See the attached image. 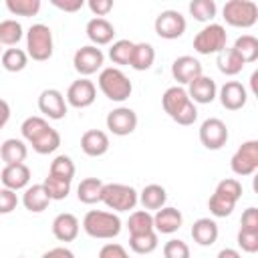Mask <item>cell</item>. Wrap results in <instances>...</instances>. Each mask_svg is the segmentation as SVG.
Wrapping results in <instances>:
<instances>
[{
  "label": "cell",
  "instance_id": "1",
  "mask_svg": "<svg viewBox=\"0 0 258 258\" xmlns=\"http://www.w3.org/2000/svg\"><path fill=\"white\" fill-rule=\"evenodd\" d=\"M121 218L115 212L91 210L83 218V230L95 240H113L121 232Z\"/></svg>",
  "mask_w": 258,
  "mask_h": 258
},
{
  "label": "cell",
  "instance_id": "2",
  "mask_svg": "<svg viewBox=\"0 0 258 258\" xmlns=\"http://www.w3.org/2000/svg\"><path fill=\"white\" fill-rule=\"evenodd\" d=\"M97 85L101 89V93L115 103H123L131 97L133 93V85L129 81V77L119 69V67H105L99 71V79Z\"/></svg>",
  "mask_w": 258,
  "mask_h": 258
},
{
  "label": "cell",
  "instance_id": "3",
  "mask_svg": "<svg viewBox=\"0 0 258 258\" xmlns=\"http://www.w3.org/2000/svg\"><path fill=\"white\" fill-rule=\"evenodd\" d=\"M52 52H54L52 30L42 22L32 24L26 30V54H28V58H32L36 62H44L52 56Z\"/></svg>",
  "mask_w": 258,
  "mask_h": 258
},
{
  "label": "cell",
  "instance_id": "4",
  "mask_svg": "<svg viewBox=\"0 0 258 258\" xmlns=\"http://www.w3.org/2000/svg\"><path fill=\"white\" fill-rule=\"evenodd\" d=\"M101 202L115 214L129 212L139 204V194L133 185H127V183H105Z\"/></svg>",
  "mask_w": 258,
  "mask_h": 258
},
{
  "label": "cell",
  "instance_id": "5",
  "mask_svg": "<svg viewBox=\"0 0 258 258\" xmlns=\"http://www.w3.org/2000/svg\"><path fill=\"white\" fill-rule=\"evenodd\" d=\"M222 18L234 28H252L258 22V6L252 0H228L222 8Z\"/></svg>",
  "mask_w": 258,
  "mask_h": 258
},
{
  "label": "cell",
  "instance_id": "6",
  "mask_svg": "<svg viewBox=\"0 0 258 258\" xmlns=\"http://www.w3.org/2000/svg\"><path fill=\"white\" fill-rule=\"evenodd\" d=\"M226 42H228L226 28L218 22H210L194 36V50L198 54H218L220 50L226 48Z\"/></svg>",
  "mask_w": 258,
  "mask_h": 258
},
{
  "label": "cell",
  "instance_id": "7",
  "mask_svg": "<svg viewBox=\"0 0 258 258\" xmlns=\"http://www.w3.org/2000/svg\"><path fill=\"white\" fill-rule=\"evenodd\" d=\"M230 167L236 175L240 177H246V175H252L256 169H258V141L256 139H250V141H244L236 153L232 155L230 159Z\"/></svg>",
  "mask_w": 258,
  "mask_h": 258
},
{
  "label": "cell",
  "instance_id": "8",
  "mask_svg": "<svg viewBox=\"0 0 258 258\" xmlns=\"http://www.w3.org/2000/svg\"><path fill=\"white\" fill-rule=\"evenodd\" d=\"M185 26H187V22H185L183 14L177 12V10H171V8L169 10H161L157 14L155 22H153L155 34L159 38H165V40H175V38L183 36Z\"/></svg>",
  "mask_w": 258,
  "mask_h": 258
},
{
  "label": "cell",
  "instance_id": "9",
  "mask_svg": "<svg viewBox=\"0 0 258 258\" xmlns=\"http://www.w3.org/2000/svg\"><path fill=\"white\" fill-rule=\"evenodd\" d=\"M103 62H105V54L99 46H93V44H85L81 48H77L75 56H73V67L75 71L81 75V77H91L95 75L97 71L103 69Z\"/></svg>",
  "mask_w": 258,
  "mask_h": 258
},
{
  "label": "cell",
  "instance_id": "10",
  "mask_svg": "<svg viewBox=\"0 0 258 258\" xmlns=\"http://www.w3.org/2000/svg\"><path fill=\"white\" fill-rule=\"evenodd\" d=\"M228 125L218 119V117H208L202 125H200V141L206 149L210 151H218L228 143Z\"/></svg>",
  "mask_w": 258,
  "mask_h": 258
},
{
  "label": "cell",
  "instance_id": "11",
  "mask_svg": "<svg viewBox=\"0 0 258 258\" xmlns=\"http://www.w3.org/2000/svg\"><path fill=\"white\" fill-rule=\"evenodd\" d=\"M64 99H67V105H71L75 109H87L97 99V87H95L93 81L81 77V79H77L69 85Z\"/></svg>",
  "mask_w": 258,
  "mask_h": 258
},
{
  "label": "cell",
  "instance_id": "12",
  "mask_svg": "<svg viewBox=\"0 0 258 258\" xmlns=\"http://www.w3.org/2000/svg\"><path fill=\"white\" fill-rule=\"evenodd\" d=\"M105 123H107V129L113 135L125 137V135H131L137 129V113L129 107H117V109L107 113Z\"/></svg>",
  "mask_w": 258,
  "mask_h": 258
},
{
  "label": "cell",
  "instance_id": "13",
  "mask_svg": "<svg viewBox=\"0 0 258 258\" xmlns=\"http://www.w3.org/2000/svg\"><path fill=\"white\" fill-rule=\"evenodd\" d=\"M38 111L52 119V121H60L67 117V99L58 89H44L38 95Z\"/></svg>",
  "mask_w": 258,
  "mask_h": 258
},
{
  "label": "cell",
  "instance_id": "14",
  "mask_svg": "<svg viewBox=\"0 0 258 258\" xmlns=\"http://www.w3.org/2000/svg\"><path fill=\"white\" fill-rule=\"evenodd\" d=\"M200 75H204V71H202V62L196 56L181 54L171 62V77L177 81V85H189Z\"/></svg>",
  "mask_w": 258,
  "mask_h": 258
},
{
  "label": "cell",
  "instance_id": "15",
  "mask_svg": "<svg viewBox=\"0 0 258 258\" xmlns=\"http://www.w3.org/2000/svg\"><path fill=\"white\" fill-rule=\"evenodd\" d=\"M218 97L224 109L228 111H240L246 101H248V91L242 83L238 81H226L220 89H218Z\"/></svg>",
  "mask_w": 258,
  "mask_h": 258
},
{
  "label": "cell",
  "instance_id": "16",
  "mask_svg": "<svg viewBox=\"0 0 258 258\" xmlns=\"http://www.w3.org/2000/svg\"><path fill=\"white\" fill-rule=\"evenodd\" d=\"M187 97L196 103V105H208L212 103L216 97H218V85L212 77H206V75H200L198 79H194L189 85H187Z\"/></svg>",
  "mask_w": 258,
  "mask_h": 258
},
{
  "label": "cell",
  "instance_id": "17",
  "mask_svg": "<svg viewBox=\"0 0 258 258\" xmlns=\"http://www.w3.org/2000/svg\"><path fill=\"white\" fill-rule=\"evenodd\" d=\"M0 181L4 187L18 191V189H26L30 183V169L26 163H12V165H4V169L0 171Z\"/></svg>",
  "mask_w": 258,
  "mask_h": 258
},
{
  "label": "cell",
  "instance_id": "18",
  "mask_svg": "<svg viewBox=\"0 0 258 258\" xmlns=\"http://www.w3.org/2000/svg\"><path fill=\"white\" fill-rule=\"evenodd\" d=\"M181 224H183L181 212L177 208H171V206H163L153 216V230L157 234H173L181 228Z\"/></svg>",
  "mask_w": 258,
  "mask_h": 258
},
{
  "label": "cell",
  "instance_id": "19",
  "mask_svg": "<svg viewBox=\"0 0 258 258\" xmlns=\"http://www.w3.org/2000/svg\"><path fill=\"white\" fill-rule=\"evenodd\" d=\"M87 38L93 42V46H105L111 44L115 38V26L107 18H91L85 26Z\"/></svg>",
  "mask_w": 258,
  "mask_h": 258
},
{
  "label": "cell",
  "instance_id": "20",
  "mask_svg": "<svg viewBox=\"0 0 258 258\" xmlns=\"http://www.w3.org/2000/svg\"><path fill=\"white\" fill-rule=\"evenodd\" d=\"M81 224L79 218L71 212H62L52 220V234L58 242H73L79 236Z\"/></svg>",
  "mask_w": 258,
  "mask_h": 258
},
{
  "label": "cell",
  "instance_id": "21",
  "mask_svg": "<svg viewBox=\"0 0 258 258\" xmlns=\"http://www.w3.org/2000/svg\"><path fill=\"white\" fill-rule=\"evenodd\" d=\"M81 149L89 157H101L109 151V135L101 129H89L81 137Z\"/></svg>",
  "mask_w": 258,
  "mask_h": 258
},
{
  "label": "cell",
  "instance_id": "22",
  "mask_svg": "<svg viewBox=\"0 0 258 258\" xmlns=\"http://www.w3.org/2000/svg\"><path fill=\"white\" fill-rule=\"evenodd\" d=\"M218 224L214 218H198L191 226V238L200 246H212L218 240Z\"/></svg>",
  "mask_w": 258,
  "mask_h": 258
},
{
  "label": "cell",
  "instance_id": "23",
  "mask_svg": "<svg viewBox=\"0 0 258 258\" xmlns=\"http://www.w3.org/2000/svg\"><path fill=\"white\" fill-rule=\"evenodd\" d=\"M189 101H191V99L187 97V91H185L183 87H179V85H173V87L165 89V93L161 95V107H163V111H165L171 119H173Z\"/></svg>",
  "mask_w": 258,
  "mask_h": 258
},
{
  "label": "cell",
  "instance_id": "24",
  "mask_svg": "<svg viewBox=\"0 0 258 258\" xmlns=\"http://www.w3.org/2000/svg\"><path fill=\"white\" fill-rule=\"evenodd\" d=\"M48 204H50V198H48V194H46V189H44L42 183L28 185L24 189V194H22V206L28 212H32V214L44 212L48 208Z\"/></svg>",
  "mask_w": 258,
  "mask_h": 258
},
{
  "label": "cell",
  "instance_id": "25",
  "mask_svg": "<svg viewBox=\"0 0 258 258\" xmlns=\"http://www.w3.org/2000/svg\"><path fill=\"white\" fill-rule=\"evenodd\" d=\"M28 155V147L22 139H16V137H10V139H4V143L0 145V159L6 163V165H12V163H24Z\"/></svg>",
  "mask_w": 258,
  "mask_h": 258
},
{
  "label": "cell",
  "instance_id": "26",
  "mask_svg": "<svg viewBox=\"0 0 258 258\" xmlns=\"http://www.w3.org/2000/svg\"><path fill=\"white\" fill-rule=\"evenodd\" d=\"M139 202H141V206H143V210H161L163 206H165V202H167V191H165V187L163 185H159V183H149V185H145L143 189H141V194H139Z\"/></svg>",
  "mask_w": 258,
  "mask_h": 258
},
{
  "label": "cell",
  "instance_id": "27",
  "mask_svg": "<svg viewBox=\"0 0 258 258\" xmlns=\"http://www.w3.org/2000/svg\"><path fill=\"white\" fill-rule=\"evenodd\" d=\"M103 185H105V181H101L99 177H85V179H81V183L77 185V198H79V202H83L87 206L101 202Z\"/></svg>",
  "mask_w": 258,
  "mask_h": 258
},
{
  "label": "cell",
  "instance_id": "28",
  "mask_svg": "<svg viewBox=\"0 0 258 258\" xmlns=\"http://www.w3.org/2000/svg\"><path fill=\"white\" fill-rule=\"evenodd\" d=\"M232 50L242 58L244 64L254 62V60H258V38L252 34H242L234 40Z\"/></svg>",
  "mask_w": 258,
  "mask_h": 258
},
{
  "label": "cell",
  "instance_id": "29",
  "mask_svg": "<svg viewBox=\"0 0 258 258\" xmlns=\"http://www.w3.org/2000/svg\"><path fill=\"white\" fill-rule=\"evenodd\" d=\"M155 60V48L149 42H135L129 67L135 71H149Z\"/></svg>",
  "mask_w": 258,
  "mask_h": 258
},
{
  "label": "cell",
  "instance_id": "30",
  "mask_svg": "<svg viewBox=\"0 0 258 258\" xmlns=\"http://www.w3.org/2000/svg\"><path fill=\"white\" fill-rule=\"evenodd\" d=\"M216 64H218V71H220L222 75H226V77H236V75L242 73V69H244L242 58H240L232 48H228V46L218 52Z\"/></svg>",
  "mask_w": 258,
  "mask_h": 258
},
{
  "label": "cell",
  "instance_id": "31",
  "mask_svg": "<svg viewBox=\"0 0 258 258\" xmlns=\"http://www.w3.org/2000/svg\"><path fill=\"white\" fill-rule=\"evenodd\" d=\"M30 145H32V149L38 155H48V153H52V151L58 149V145H60V133L54 127H46L36 139L30 141Z\"/></svg>",
  "mask_w": 258,
  "mask_h": 258
},
{
  "label": "cell",
  "instance_id": "32",
  "mask_svg": "<svg viewBox=\"0 0 258 258\" xmlns=\"http://www.w3.org/2000/svg\"><path fill=\"white\" fill-rule=\"evenodd\" d=\"M236 204H238V202H236L234 198H230V196L220 194V191L214 189V194H212L210 200H208V210H210V214H212L214 218H228V216L234 212Z\"/></svg>",
  "mask_w": 258,
  "mask_h": 258
},
{
  "label": "cell",
  "instance_id": "33",
  "mask_svg": "<svg viewBox=\"0 0 258 258\" xmlns=\"http://www.w3.org/2000/svg\"><path fill=\"white\" fill-rule=\"evenodd\" d=\"M0 62H2L4 71H8V73H20V71H24L26 64H28V54H26V50H22V48L10 46V48H6V50L2 52Z\"/></svg>",
  "mask_w": 258,
  "mask_h": 258
},
{
  "label": "cell",
  "instance_id": "34",
  "mask_svg": "<svg viewBox=\"0 0 258 258\" xmlns=\"http://www.w3.org/2000/svg\"><path fill=\"white\" fill-rule=\"evenodd\" d=\"M127 228H129V236H139V234L153 232V216L147 210H135V212L129 214Z\"/></svg>",
  "mask_w": 258,
  "mask_h": 258
},
{
  "label": "cell",
  "instance_id": "35",
  "mask_svg": "<svg viewBox=\"0 0 258 258\" xmlns=\"http://www.w3.org/2000/svg\"><path fill=\"white\" fill-rule=\"evenodd\" d=\"M71 179H62V177H56V175H46L44 177V181H42V185H44V189H46V194H48V198H50V202H60V200H64L69 194H71Z\"/></svg>",
  "mask_w": 258,
  "mask_h": 258
},
{
  "label": "cell",
  "instance_id": "36",
  "mask_svg": "<svg viewBox=\"0 0 258 258\" xmlns=\"http://www.w3.org/2000/svg\"><path fill=\"white\" fill-rule=\"evenodd\" d=\"M24 36V30H22V24L14 18H6L0 22V44H6V46H16Z\"/></svg>",
  "mask_w": 258,
  "mask_h": 258
},
{
  "label": "cell",
  "instance_id": "37",
  "mask_svg": "<svg viewBox=\"0 0 258 258\" xmlns=\"http://www.w3.org/2000/svg\"><path fill=\"white\" fill-rule=\"evenodd\" d=\"M189 14L194 16V20L198 22H212L218 14V4L214 0H194L189 2Z\"/></svg>",
  "mask_w": 258,
  "mask_h": 258
},
{
  "label": "cell",
  "instance_id": "38",
  "mask_svg": "<svg viewBox=\"0 0 258 258\" xmlns=\"http://www.w3.org/2000/svg\"><path fill=\"white\" fill-rule=\"evenodd\" d=\"M157 246H159V238L155 230L147 234H139V236H129V248L135 254H151Z\"/></svg>",
  "mask_w": 258,
  "mask_h": 258
},
{
  "label": "cell",
  "instance_id": "39",
  "mask_svg": "<svg viewBox=\"0 0 258 258\" xmlns=\"http://www.w3.org/2000/svg\"><path fill=\"white\" fill-rule=\"evenodd\" d=\"M133 46L135 42L127 40V38H121V40H115L109 48V58L115 62V64H129L131 62V54H133Z\"/></svg>",
  "mask_w": 258,
  "mask_h": 258
},
{
  "label": "cell",
  "instance_id": "40",
  "mask_svg": "<svg viewBox=\"0 0 258 258\" xmlns=\"http://www.w3.org/2000/svg\"><path fill=\"white\" fill-rule=\"evenodd\" d=\"M46 127H50V125H48V121H46L44 117H40V115H32V117H26V119L22 121V125H20V133H22V137L30 143V141L36 139Z\"/></svg>",
  "mask_w": 258,
  "mask_h": 258
},
{
  "label": "cell",
  "instance_id": "41",
  "mask_svg": "<svg viewBox=\"0 0 258 258\" xmlns=\"http://www.w3.org/2000/svg\"><path fill=\"white\" fill-rule=\"evenodd\" d=\"M40 6V0H6V8L14 16H36Z\"/></svg>",
  "mask_w": 258,
  "mask_h": 258
},
{
  "label": "cell",
  "instance_id": "42",
  "mask_svg": "<svg viewBox=\"0 0 258 258\" xmlns=\"http://www.w3.org/2000/svg\"><path fill=\"white\" fill-rule=\"evenodd\" d=\"M48 173L73 181V177H75V161H73L69 155H56V157L50 161Z\"/></svg>",
  "mask_w": 258,
  "mask_h": 258
},
{
  "label": "cell",
  "instance_id": "43",
  "mask_svg": "<svg viewBox=\"0 0 258 258\" xmlns=\"http://www.w3.org/2000/svg\"><path fill=\"white\" fill-rule=\"evenodd\" d=\"M163 258H189V246L179 238H171L163 244Z\"/></svg>",
  "mask_w": 258,
  "mask_h": 258
},
{
  "label": "cell",
  "instance_id": "44",
  "mask_svg": "<svg viewBox=\"0 0 258 258\" xmlns=\"http://www.w3.org/2000/svg\"><path fill=\"white\" fill-rule=\"evenodd\" d=\"M236 242L248 254L258 252V232H254V230H242L240 228L238 230V236H236Z\"/></svg>",
  "mask_w": 258,
  "mask_h": 258
},
{
  "label": "cell",
  "instance_id": "45",
  "mask_svg": "<svg viewBox=\"0 0 258 258\" xmlns=\"http://www.w3.org/2000/svg\"><path fill=\"white\" fill-rule=\"evenodd\" d=\"M216 191L226 194V196H230V198H234V200L238 202V200L242 198V183H240L236 177H224L222 181H218Z\"/></svg>",
  "mask_w": 258,
  "mask_h": 258
},
{
  "label": "cell",
  "instance_id": "46",
  "mask_svg": "<svg viewBox=\"0 0 258 258\" xmlns=\"http://www.w3.org/2000/svg\"><path fill=\"white\" fill-rule=\"evenodd\" d=\"M196 119H198V107H196V103L194 101H189L175 117H173V121L177 123V125H183V127H187V125H194L196 123Z\"/></svg>",
  "mask_w": 258,
  "mask_h": 258
},
{
  "label": "cell",
  "instance_id": "47",
  "mask_svg": "<svg viewBox=\"0 0 258 258\" xmlns=\"http://www.w3.org/2000/svg\"><path fill=\"white\" fill-rule=\"evenodd\" d=\"M18 206V196L16 191L8 187H0V214H10Z\"/></svg>",
  "mask_w": 258,
  "mask_h": 258
},
{
  "label": "cell",
  "instance_id": "48",
  "mask_svg": "<svg viewBox=\"0 0 258 258\" xmlns=\"http://www.w3.org/2000/svg\"><path fill=\"white\" fill-rule=\"evenodd\" d=\"M99 258H131V256L127 254V250H125L121 244H117V242H107L105 246H101Z\"/></svg>",
  "mask_w": 258,
  "mask_h": 258
},
{
  "label": "cell",
  "instance_id": "49",
  "mask_svg": "<svg viewBox=\"0 0 258 258\" xmlns=\"http://www.w3.org/2000/svg\"><path fill=\"white\" fill-rule=\"evenodd\" d=\"M240 228L242 230H254V232H258V208L250 206V208L244 210L242 220H240Z\"/></svg>",
  "mask_w": 258,
  "mask_h": 258
},
{
  "label": "cell",
  "instance_id": "50",
  "mask_svg": "<svg viewBox=\"0 0 258 258\" xmlns=\"http://www.w3.org/2000/svg\"><path fill=\"white\" fill-rule=\"evenodd\" d=\"M87 6L95 14V18H105L113 10V0H89Z\"/></svg>",
  "mask_w": 258,
  "mask_h": 258
},
{
  "label": "cell",
  "instance_id": "51",
  "mask_svg": "<svg viewBox=\"0 0 258 258\" xmlns=\"http://www.w3.org/2000/svg\"><path fill=\"white\" fill-rule=\"evenodd\" d=\"M50 4L62 12H77L85 6V0H50Z\"/></svg>",
  "mask_w": 258,
  "mask_h": 258
},
{
  "label": "cell",
  "instance_id": "52",
  "mask_svg": "<svg viewBox=\"0 0 258 258\" xmlns=\"http://www.w3.org/2000/svg\"><path fill=\"white\" fill-rule=\"evenodd\" d=\"M40 258H75V254L67 246H56V248H50L48 252H44Z\"/></svg>",
  "mask_w": 258,
  "mask_h": 258
},
{
  "label": "cell",
  "instance_id": "53",
  "mask_svg": "<svg viewBox=\"0 0 258 258\" xmlns=\"http://www.w3.org/2000/svg\"><path fill=\"white\" fill-rule=\"evenodd\" d=\"M8 121H10V105H8V101L0 99V129H2Z\"/></svg>",
  "mask_w": 258,
  "mask_h": 258
},
{
  "label": "cell",
  "instance_id": "54",
  "mask_svg": "<svg viewBox=\"0 0 258 258\" xmlns=\"http://www.w3.org/2000/svg\"><path fill=\"white\" fill-rule=\"evenodd\" d=\"M216 258H242V254L238 250H234V248H222Z\"/></svg>",
  "mask_w": 258,
  "mask_h": 258
},
{
  "label": "cell",
  "instance_id": "55",
  "mask_svg": "<svg viewBox=\"0 0 258 258\" xmlns=\"http://www.w3.org/2000/svg\"><path fill=\"white\" fill-rule=\"evenodd\" d=\"M0 56H2V44H0Z\"/></svg>",
  "mask_w": 258,
  "mask_h": 258
},
{
  "label": "cell",
  "instance_id": "56",
  "mask_svg": "<svg viewBox=\"0 0 258 258\" xmlns=\"http://www.w3.org/2000/svg\"><path fill=\"white\" fill-rule=\"evenodd\" d=\"M18 258H26V256H18Z\"/></svg>",
  "mask_w": 258,
  "mask_h": 258
}]
</instances>
